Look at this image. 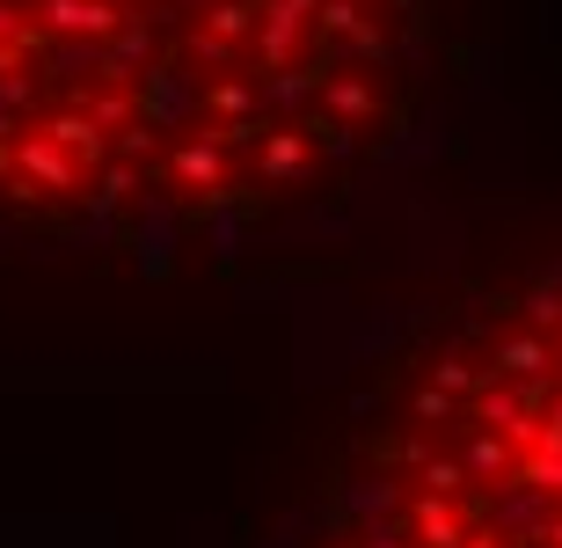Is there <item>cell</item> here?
Returning a JSON list of instances; mask_svg holds the SVG:
<instances>
[{"label": "cell", "instance_id": "obj_2", "mask_svg": "<svg viewBox=\"0 0 562 548\" xmlns=\"http://www.w3.org/2000/svg\"><path fill=\"white\" fill-rule=\"evenodd\" d=\"M15 169H22V183H30V190H74V183H81V169H74L44 132H30V139L15 147Z\"/></svg>", "mask_w": 562, "mask_h": 548}, {"label": "cell", "instance_id": "obj_27", "mask_svg": "<svg viewBox=\"0 0 562 548\" xmlns=\"http://www.w3.org/2000/svg\"><path fill=\"white\" fill-rule=\"evenodd\" d=\"M548 541H555V548H562V519H555V527H548Z\"/></svg>", "mask_w": 562, "mask_h": 548}, {"label": "cell", "instance_id": "obj_14", "mask_svg": "<svg viewBox=\"0 0 562 548\" xmlns=\"http://www.w3.org/2000/svg\"><path fill=\"white\" fill-rule=\"evenodd\" d=\"M526 322H533V329H562V293L555 286H533V293H526Z\"/></svg>", "mask_w": 562, "mask_h": 548}, {"label": "cell", "instance_id": "obj_5", "mask_svg": "<svg viewBox=\"0 0 562 548\" xmlns=\"http://www.w3.org/2000/svg\"><path fill=\"white\" fill-rule=\"evenodd\" d=\"M44 139H52L74 169H81V161H103V132H95V118H88V110H52Z\"/></svg>", "mask_w": 562, "mask_h": 548}, {"label": "cell", "instance_id": "obj_19", "mask_svg": "<svg viewBox=\"0 0 562 548\" xmlns=\"http://www.w3.org/2000/svg\"><path fill=\"white\" fill-rule=\"evenodd\" d=\"M409 410H417V424H446V417H453V395H438V388H417V402H409Z\"/></svg>", "mask_w": 562, "mask_h": 548}, {"label": "cell", "instance_id": "obj_9", "mask_svg": "<svg viewBox=\"0 0 562 548\" xmlns=\"http://www.w3.org/2000/svg\"><path fill=\"white\" fill-rule=\"evenodd\" d=\"M300 161H307V139H300V132H271V139H263V176H271V183H285Z\"/></svg>", "mask_w": 562, "mask_h": 548}, {"label": "cell", "instance_id": "obj_16", "mask_svg": "<svg viewBox=\"0 0 562 548\" xmlns=\"http://www.w3.org/2000/svg\"><path fill=\"white\" fill-rule=\"evenodd\" d=\"M249 8H241V0H227V8H212V37H220V44H227V37H249Z\"/></svg>", "mask_w": 562, "mask_h": 548}, {"label": "cell", "instance_id": "obj_21", "mask_svg": "<svg viewBox=\"0 0 562 548\" xmlns=\"http://www.w3.org/2000/svg\"><path fill=\"white\" fill-rule=\"evenodd\" d=\"M322 30L351 37V30H358V8H351V0H322Z\"/></svg>", "mask_w": 562, "mask_h": 548}, {"label": "cell", "instance_id": "obj_18", "mask_svg": "<svg viewBox=\"0 0 562 548\" xmlns=\"http://www.w3.org/2000/svg\"><path fill=\"white\" fill-rule=\"evenodd\" d=\"M475 388V366L468 359H438V395H468Z\"/></svg>", "mask_w": 562, "mask_h": 548}, {"label": "cell", "instance_id": "obj_24", "mask_svg": "<svg viewBox=\"0 0 562 548\" xmlns=\"http://www.w3.org/2000/svg\"><path fill=\"white\" fill-rule=\"evenodd\" d=\"M366 548H402V541H395L387 527H373V534H366Z\"/></svg>", "mask_w": 562, "mask_h": 548}, {"label": "cell", "instance_id": "obj_17", "mask_svg": "<svg viewBox=\"0 0 562 548\" xmlns=\"http://www.w3.org/2000/svg\"><path fill=\"white\" fill-rule=\"evenodd\" d=\"M526 483H533V490H562V454H541V446H533V461H526Z\"/></svg>", "mask_w": 562, "mask_h": 548}, {"label": "cell", "instance_id": "obj_15", "mask_svg": "<svg viewBox=\"0 0 562 548\" xmlns=\"http://www.w3.org/2000/svg\"><path fill=\"white\" fill-rule=\"evenodd\" d=\"M139 59H146V30H117L110 37V74L125 81V66H139Z\"/></svg>", "mask_w": 562, "mask_h": 548}, {"label": "cell", "instance_id": "obj_20", "mask_svg": "<svg viewBox=\"0 0 562 548\" xmlns=\"http://www.w3.org/2000/svg\"><path fill=\"white\" fill-rule=\"evenodd\" d=\"M95 118V132H110V125H132V96H103V103L88 110Z\"/></svg>", "mask_w": 562, "mask_h": 548}, {"label": "cell", "instance_id": "obj_26", "mask_svg": "<svg viewBox=\"0 0 562 548\" xmlns=\"http://www.w3.org/2000/svg\"><path fill=\"white\" fill-rule=\"evenodd\" d=\"M460 548H497V541H490V534H468V541H460Z\"/></svg>", "mask_w": 562, "mask_h": 548}, {"label": "cell", "instance_id": "obj_13", "mask_svg": "<svg viewBox=\"0 0 562 548\" xmlns=\"http://www.w3.org/2000/svg\"><path fill=\"white\" fill-rule=\"evenodd\" d=\"M132 190H139V176H132L125 161H117V169H103V183H95V212H117Z\"/></svg>", "mask_w": 562, "mask_h": 548}, {"label": "cell", "instance_id": "obj_23", "mask_svg": "<svg viewBox=\"0 0 562 548\" xmlns=\"http://www.w3.org/2000/svg\"><path fill=\"white\" fill-rule=\"evenodd\" d=\"M307 74H278V81H271V96H278V103H307Z\"/></svg>", "mask_w": 562, "mask_h": 548}, {"label": "cell", "instance_id": "obj_4", "mask_svg": "<svg viewBox=\"0 0 562 548\" xmlns=\"http://www.w3.org/2000/svg\"><path fill=\"white\" fill-rule=\"evenodd\" d=\"M497 373L519 380V388H541V380L555 373V344L548 337H504L497 344Z\"/></svg>", "mask_w": 562, "mask_h": 548}, {"label": "cell", "instance_id": "obj_3", "mask_svg": "<svg viewBox=\"0 0 562 548\" xmlns=\"http://www.w3.org/2000/svg\"><path fill=\"white\" fill-rule=\"evenodd\" d=\"M314 8H322V0H271V8H263V30H256L263 66H285L292 59V37H300V22H307Z\"/></svg>", "mask_w": 562, "mask_h": 548}, {"label": "cell", "instance_id": "obj_10", "mask_svg": "<svg viewBox=\"0 0 562 548\" xmlns=\"http://www.w3.org/2000/svg\"><path fill=\"white\" fill-rule=\"evenodd\" d=\"M322 96H329V110H336V118H366V110H373V88H366V81H351V74H336V81L322 88Z\"/></svg>", "mask_w": 562, "mask_h": 548}, {"label": "cell", "instance_id": "obj_1", "mask_svg": "<svg viewBox=\"0 0 562 548\" xmlns=\"http://www.w3.org/2000/svg\"><path fill=\"white\" fill-rule=\"evenodd\" d=\"M37 15H44L52 37H117V30H125V15H117L110 0H44Z\"/></svg>", "mask_w": 562, "mask_h": 548}, {"label": "cell", "instance_id": "obj_6", "mask_svg": "<svg viewBox=\"0 0 562 548\" xmlns=\"http://www.w3.org/2000/svg\"><path fill=\"white\" fill-rule=\"evenodd\" d=\"M409 527H417V541H424V548H460V541H468L446 497H417V505H409Z\"/></svg>", "mask_w": 562, "mask_h": 548}, {"label": "cell", "instance_id": "obj_7", "mask_svg": "<svg viewBox=\"0 0 562 548\" xmlns=\"http://www.w3.org/2000/svg\"><path fill=\"white\" fill-rule=\"evenodd\" d=\"M176 176H183L190 190H220V147H212V139H190V147H176Z\"/></svg>", "mask_w": 562, "mask_h": 548}, {"label": "cell", "instance_id": "obj_22", "mask_svg": "<svg viewBox=\"0 0 562 548\" xmlns=\"http://www.w3.org/2000/svg\"><path fill=\"white\" fill-rule=\"evenodd\" d=\"M0 44H30V22H22L15 0H0Z\"/></svg>", "mask_w": 562, "mask_h": 548}, {"label": "cell", "instance_id": "obj_8", "mask_svg": "<svg viewBox=\"0 0 562 548\" xmlns=\"http://www.w3.org/2000/svg\"><path fill=\"white\" fill-rule=\"evenodd\" d=\"M504 468H512V454H504L497 432H475V439H468V454H460V476H482V483H497Z\"/></svg>", "mask_w": 562, "mask_h": 548}, {"label": "cell", "instance_id": "obj_11", "mask_svg": "<svg viewBox=\"0 0 562 548\" xmlns=\"http://www.w3.org/2000/svg\"><path fill=\"white\" fill-rule=\"evenodd\" d=\"M417 483H424V497H446V505H453L460 490H468V476H460V461H424Z\"/></svg>", "mask_w": 562, "mask_h": 548}, {"label": "cell", "instance_id": "obj_25", "mask_svg": "<svg viewBox=\"0 0 562 548\" xmlns=\"http://www.w3.org/2000/svg\"><path fill=\"white\" fill-rule=\"evenodd\" d=\"M8 139H15V118H8V110H0V147H8Z\"/></svg>", "mask_w": 562, "mask_h": 548}, {"label": "cell", "instance_id": "obj_12", "mask_svg": "<svg viewBox=\"0 0 562 548\" xmlns=\"http://www.w3.org/2000/svg\"><path fill=\"white\" fill-rule=\"evenodd\" d=\"M212 110H220L227 125H249V110H256V88H249V81H220V88H212Z\"/></svg>", "mask_w": 562, "mask_h": 548}]
</instances>
